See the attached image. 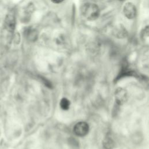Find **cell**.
I'll use <instances>...</instances> for the list:
<instances>
[{
    "label": "cell",
    "mask_w": 149,
    "mask_h": 149,
    "mask_svg": "<svg viewBox=\"0 0 149 149\" xmlns=\"http://www.w3.org/2000/svg\"><path fill=\"white\" fill-rule=\"evenodd\" d=\"M16 26V19L13 13H8L5 20V27L8 32L13 33Z\"/></svg>",
    "instance_id": "277c9868"
},
{
    "label": "cell",
    "mask_w": 149,
    "mask_h": 149,
    "mask_svg": "<svg viewBox=\"0 0 149 149\" xmlns=\"http://www.w3.org/2000/svg\"><path fill=\"white\" fill-rule=\"evenodd\" d=\"M113 34L116 37L122 38L127 36V32L126 29L122 24H118L113 29Z\"/></svg>",
    "instance_id": "8992f818"
},
{
    "label": "cell",
    "mask_w": 149,
    "mask_h": 149,
    "mask_svg": "<svg viewBox=\"0 0 149 149\" xmlns=\"http://www.w3.org/2000/svg\"><path fill=\"white\" fill-rule=\"evenodd\" d=\"M103 146L106 149H111L113 146V142L111 139L107 138L103 141Z\"/></svg>",
    "instance_id": "9c48e42d"
},
{
    "label": "cell",
    "mask_w": 149,
    "mask_h": 149,
    "mask_svg": "<svg viewBox=\"0 0 149 149\" xmlns=\"http://www.w3.org/2000/svg\"><path fill=\"white\" fill-rule=\"evenodd\" d=\"M81 14L88 20H94L100 15L98 6L94 3H87L83 5L81 9Z\"/></svg>",
    "instance_id": "6da1fadb"
},
{
    "label": "cell",
    "mask_w": 149,
    "mask_h": 149,
    "mask_svg": "<svg viewBox=\"0 0 149 149\" xmlns=\"http://www.w3.org/2000/svg\"><path fill=\"white\" fill-rule=\"evenodd\" d=\"M127 92L122 88H118L115 93V97L117 103L122 104L127 100Z\"/></svg>",
    "instance_id": "5b68a950"
},
{
    "label": "cell",
    "mask_w": 149,
    "mask_h": 149,
    "mask_svg": "<svg viewBox=\"0 0 149 149\" xmlns=\"http://www.w3.org/2000/svg\"><path fill=\"white\" fill-rule=\"evenodd\" d=\"M70 102L69 100L66 98H63L60 101V107L63 110H68L70 107Z\"/></svg>",
    "instance_id": "ba28073f"
},
{
    "label": "cell",
    "mask_w": 149,
    "mask_h": 149,
    "mask_svg": "<svg viewBox=\"0 0 149 149\" xmlns=\"http://www.w3.org/2000/svg\"><path fill=\"white\" fill-rule=\"evenodd\" d=\"M148 26L146 27L141 32V38L143 40H147L148 38Z\"/></svg>",
    "instance_id": "30bf717a"
},
{
    "label": "cell",
    "mask_w": 149,
    "mask_h": 149,
    "mask_svg": "<svg viewBox=\"0 0 149 149\" xmlns=\"http://www.w3.org/2000/svg\"><path fill=\"white\" fill-rule=\"evenodd\" d=\"M123 13L125 16L129 19L134 18L136 15V8L135 5L131 2H127L123 7Z\"/></svg>",
    "instance_id": "3957f363"
},
{
    "label": "cell",
    "mask_w": 149,
    "mask_h": 149,
    "mask_svg": "<svg viewBox=\"0 0 149 149\" xmlns=\"http://www.w3.org/2000/svg\"><path fill=\"white\" fill-rule=\"evenodd\" d=\"M120 1H125V0H120Z\"/></svg>",
    "instance_id": "7c38bea8"
},
{
    "label": "cell",
    "mask_w": 149,
    "mask_h": 149,
    "mask_svg": "<svg viewBox=\"0 0 149 149\" xmlns=\"http://www.w3.org/2000/svg\"><path fill=\"white\" fill-rule=\"evenodd\" d=\"M25 34L26 38L31 41H34L37 38V33L34 29H29L26 30L25 31Z\"/></svg>",
    "instance_id": "52a82bcc"
},
{
    "label": "cell",
    "mask_w": 149,
    "mask_h": 149,
    "mask_svg": "<svg viewBox=\"0 0 149 149\" xmlns=\"http://www.w3.org/2000/svg\"><path fill=\"white\" fill-rule=\"evenodd\" d=\"M89 131V126L87 123L85 122H77L73 127L74 133L79 136L83 137L87 134Z\"/></svg>",
    "instance_id": "7a4b0ae2"
},
{
    "label": "cell",
    "mask_w": 149,
    "mask_h": 149,
    "mask_svg": "<svg viewBox=\"0 0 149 149\" xmlns=\"http://www.w3.org/2000/svg\"><path fill=\"white\" fill-rule=\"evenodd\" d=\"M51 1L55 3H59L62 1H63V0H51Z\"/></svg>",
    "instance_id": "8fae6325"
}]
</instances>
